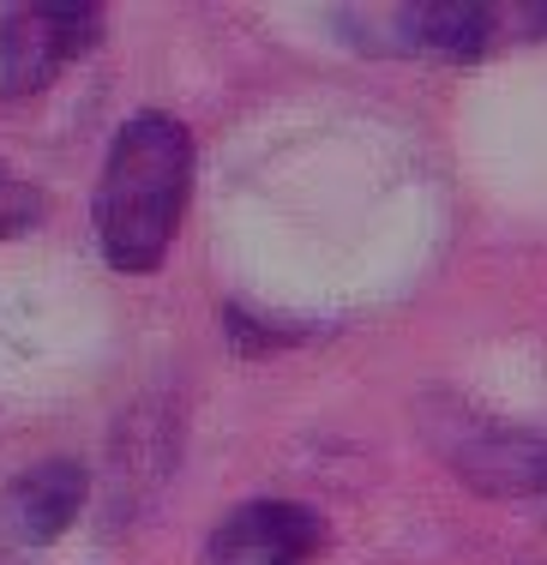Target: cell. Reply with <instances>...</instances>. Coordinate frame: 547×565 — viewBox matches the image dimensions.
<instances>
[{
    "label": "cell",
    "instance_id": "cell-1",
    "mask_svg": "<svg viewBox=\"0 0 547 565\" xmlns=\"http://www.w3.org/2000/svg\"><path fill=\"white\" fill-rule=\"evenodd\" d=\"M193 186V145L169 115H139L115 132L97 181V241L115 271H151L169 253Z\"/></svg>",
    "mask_w": 547,
    "mask_h": 565
},
{
    "label": "cell",
    "instance_id": "cell-2",
    "mask_svg": "<svg viewBox=\"0 0 547 565\" xmlns=\"http://www.w3.org/2000/svg\"><path fill=\"white\" fill-rule=\"evenodd\" d=\"M433 446L458 463L463 481H475L493 500H529L547 511V439L524 434L505 422H482V415L446 403V415H427Z\"/></svg>",
    "mask_w": 547,
    "mask_h": 565
},
{
    "label": "cell",
    "instance_id": "cell-3",
    "mask_svg": "<svg viewBox=\"0 0 547 565\" xmlns=\"http://www.w3.org/2000/svg\"><path fill=\"white\" fill-rule=\"evenodd\" d=\"M103 36V7H66V0H36L12 7L0 24V90L31 97Z\"/></svg>",
    "mask_w": 547,
    "mask_h": 565
},
{
    "label": "cell",
    "instance_id": "cell-4",
    "mask_svg": "<svg viewBox=\"0 0 547 565\" xmlns=\"http://www.w3.org/2000/svg\"><path fill=\"white\" fill-rule=\"evenodd\" d=\"M397 36L439 61H482L505 36H547V0L536 7H482V0H416L397 7Z\"/></svg>",
    "mask_w": 547,
    "mask_h": 565
},
{
    "label": "cell",
    "instance_id": "cell-5",
    "mask_svg": "<svg viewBox=\"0 0 547 565\" xmlns=\"http://www.w3.org/2000/svg\"><path fill=\"white\" fill-rule=\"evenodd\" d=\"M325 542L319 511L296 500H253L211 530L205 565H307Z\"/></svg>",
    "mask_w": 547,
    "mask_h": 565
},
{
    "label": "cell",
    "instance_id": "cell-6",
    "mask_svg": "<svg viewBox=\"0 0 547 565\" xmlns=\"http://www.w3.org/2000/svg\"><path fill=\"white\" fill-rule=\"evenodd\" d=\"M78 505H85V469L78 463H43L12 481V518H19L24 542H55Z\"/></svg>",
    "mask_w": 547,
    "mask_h": 565
},
{
    "label": "cell",
    "instance_id": "cell-7",
    "mask_svg": "<svg viewBox=\"0 0 547 565\" xmlns=\"http://www.w3.org/2000/svg\"><path fill=\"white\" fill-rule=\"evenodd\" d=\"M43 217V193H36L31 181H19L12 169H0V241L19 235L24 223Z\"/></svg>",
    "mask_w": 547,
    "mask_h": 565
}]
</instances>
